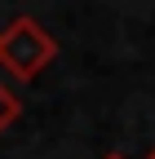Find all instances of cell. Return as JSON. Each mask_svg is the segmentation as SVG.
Segmentation results:
<instances>
[{
    "instance_id": "obj_1",
    "label": "cell",
    "mask_w": 155,
    "mask_h": 159,
    "mask_svg": "<svg viewBox=\"0 0 155 159\" xmlns=\"http://www.w3.org/2000/svg\"><path fill=\"white\" fill-rule=\"evenodd\" d=\"M53 57H58V40L27 13L0 31V71H9L13 80H35Z\"/></svg>"
},
{
    "instance_id": "obj_4",
    "label": "cell",
    "mask_w": 155,
    "mask_h": 159,
    "mask_svg": "<svg viewBox=\"0 0 155 159\" xmlns=\"http://www.w3.org/2000/svg\"><path fill=\"white\" fill-rule=\"evenodd\" d=\"M146 159H155V150H151V155H146Z\"/></svg>"
},
{
    "instance_id": "obj_3",
    "label": "cell",
    "mask_w": 155,
    "mask_h": 159,
    "mask_svg": "<svg viewBox=\"0 0 155 159\" xmlns=\"http://www.w3.org/2000/svg\"><path fill=\"white\" fill-rule=\"evenodd\" d=\"M106 159H124V155H106Z\"/></svg>"
},
{
    "instance_id": "obj_2",
    "label": "cell",
    "mask_w": 155,
    "mask_h": 159,
    "mask_svg": "<svg viewBox=\"0 0 155 159\" xmlns=\"http://www.w3.org/2000/svg\"><path fill=\"white\" fill-rule=\"evenodd\" d=\"M18 115H22V102H18V93L9 84H0V133L9 124H18Z\"/></svg>"
}]
</instances>
